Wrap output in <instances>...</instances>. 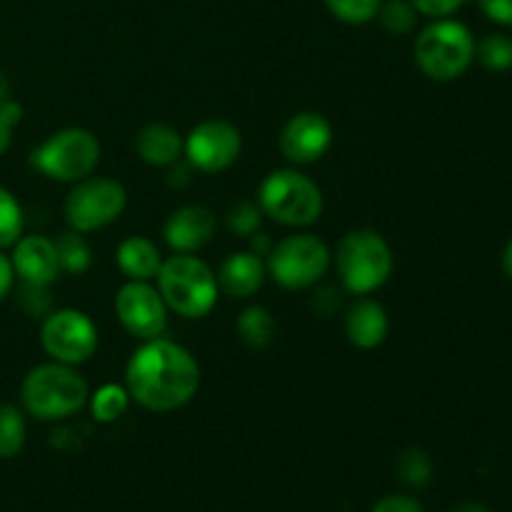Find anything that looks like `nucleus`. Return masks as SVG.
<instances>
[{
	"label": "nucleus",
	"mask_w": 512,
	"mask_h": 512,
	"mask_svg": "<svg viewBox=\"0 0 512 512\" xmlns=\"http://www.w3.org/2000/svg\"><path fill=\"white\" fill-rule=\"evenodd\" d=\"M345 335L350 345L360 350H375L385 343L390 330L388 313L383 305L368 295H358L353 305L345 310Z\"/></svg>",
	"instance_id": "nucleus-17"
},
{
	"label": "nucleus",
	"mask_w": 512,
	"mask_h": 512,
	"mask_svg": "<svg viewBox=\"0 0 512 512\" xmlns=\"http://www.w3.org/2000/svg\"><path fill=\"white\" fill-rule=\"evenodd\" d=\"M8 100H10V80H8V75L0 70V105L8 103Z\"/></svg>",
	"instance_id": "nucleus-39"
},
{
	"label": "nucleus",
	"mask_w": 512,
	"mask_h": 512,
	"mask_svg": "<svg viewBox=\"0 0 512 512\" xmlns=\"http://www.w3.org/2000/svg\"><path fill=\"white\" fill-rule=\"evenodd\" d=\"M478 5L493 23L512 28V0H478Z\"/></svg>",
	"instance_id": "nucleus-34"
},
{
	"label": "nucleus",
	"mask_w": 512,
	"mask_h": 512,
	"mask_svg": "<svg viewBox=\"0 0 512 512\" xmlns=\"http://www.w3.org/2000/svg\"><path fill=\"white\" fill-rule=\"evenodd\" d=\"M155 285L170 313L185 320H203L215 308L220 295L210 265L190 253H175L163 260Z\"/></svg>",
	"instance_id": "nucleus-3"
},
{
	"label": "nucleus",
	"mask_w": 512,
	"mask_h": 512,
	"mask_svg": "<svg viewBox=\"0 0 512 512\" xmlns=\"http://www.w3.org/2000/svg\"><path fill=\"white\" fill-rule=\"evenodd\" d=\"M15 283V268L10 255H5V250H0V300L13 290Z\"/></svg>",
	"instance_id": "nucleus-36"
},
{
	"label": "nucleus",
	"mask_w": 512,
	"mask_h": 512,
	"mask_svg": "<svg viewBox=\"0 0 512 512\" xmlns=\"http://www.w3.org/2000/svg\"><path fill=\"white\" fill-rule=\"evenodd\" d=\"M375 18L380 20L385 33L390 35H408L418 25V10L410 0H383Z\"/></svg>",
	"instance_id": "nucleus-25"
},
{
	"label": "nucleus",
	"mask_w": 512,
	"mask_h": 512,
	"mask_svg": "<svg viewBox=\"0 0 512 512\" xmlns=\"http://www.w3.org/2000/svg\"><path fill=\"white\" fill-rule=\"evenodd\" d=\"M28 428H25L23 410L15 405H0V460H10L20 455Z\"/></svg>",
	"instance_id": "nucleus-23"
},
{
	"label": "nucleus",
	"mask_w": 512,
	"mask_h": 512,
	"mask_svg": "<svg viewBox=\"0 0 512 512\" xmlns=\"http://www.w3.org/2000/svg\"><path fill=\"white\" fill-rule=\"evenodd\" d=\"M500 263H503V273L512 280V238L508 240V245L503 248V260H500Z\"/></svg>",
	"instance_id": "nucleus-38"
},
{
	"label": "nucleus",
	"mask_w": 512,
	"mask_h": 512,
	"mask_svg": "<svg viewBox=\"0 0 512 512\" xmlns=\"http://www.w3.org/2000/svg\"><path fill=\"white\" fill-rule=\"evenodd\" d=\"M90 388L73 365L43 363L30 370L20 385V403L28 415L45 423L65 420L88 405Z\"/></svg>",
	"instance_id": "nucleus-2"
},
{
	"label": "nucleus",
	"mask_w": 512,
	"mask_h": 512,
	"mask_svg": "<svg viewBox=\"0 0 512 512\" xmlns=\"http://www.w3.org/2000/svg\"><path fill=\"white\" fill-rule=\"evenodd\" d=\"M475 60V38L460 20L438 18L415 38V65L435 83L458 80Z\"/></svg>",
	"instance_id": "nucleus-5"
},
{
	"label": "nucleus",
	"mask_w": 512,
	"mask_h": 512,
	"mask_svg": "<svg viewBox=\"0 0 512 512\" xmlns=\"http://www.w3.org/2000/svg\"><path fill=\"white\" fill-rule=\"evenodd\" d=\"M398 475L408 488H425L433 480V460L420 448L403 450L398 458Z\"/></svg>",
	"instance_id": "nucleus-27"
},
{
	"label": "nucleus",
	"mask_w": 512,
	"mask_h": 512,
	"mask_svg": "<svg viewBox=\"0 0 512 512\" xmlns=\"http://www.w3.org/2000/svg\"><path fill=\"white\" fill-rule=\"evenodd\" d=\"M218 233V218L205 205H183L173 210L170 218L165 220V243L170 245L173 253H190L195 255L203 250Z\"/></svg>",
	"instance_id": "nucleus-14"
},
{
	"label": "nucleus",
	"mask_w": 512,
	"mask_h": 512,
	"mask_svg": "<svg viewBox=\"0 0 512 512\" xmlns=\"http://www.w3.org/2000/svg\"><path fill=\"white\" fill-rule=\"evenodd\" d=\"M135 153L153 168H170L185 158V138L165 123H148L135 133Z\"/></svg>",
	"instance_id": "nucleus-18"
},
{
	"label": "nucleus",
	"mask_w": 512,
	"mask_h": 512,
	"mask_svg": "<svg viewBox=\"0 0 512 512\" xmlns=\"http://www.w3.org/2000/svg\"><path fill=\"white\" fill-rule=\"evenodd\" d=\"M190 173H193V168L188 165V160H180V163L170 165V168H168L165 183H168L170 188L180 190V188H185V185L190 183Z\"/></svg>",
	"instance_id": "nucleus-35"
},
{
	"label": "nucleus",
	"mask_w": 512,
	"mask_h": 512,
	"mask_svg": "<svg viewBox=\"0 0 512 512\" xmlns=\"http://www.w3.org/2000/svg\"><path fill=\"white\" fill-rule=\"evenodd\" d=\"M383 0H325L330 13L348 25H365L375 20Z\"/></svg>",
	"instance_id": "nucleus-29"
},
{
	"label": "nucleus",
	"mask_w": 512,
	"mask_h": 512,
	"mask_svg": "<svg viewBox=\"0 0 512 512\" xmlns=\"http://www.w3.org/2000/svg\"><path fill=\"white\" fill-rule=\"evenodd\" d=\"M23 225V208L15 195L0 185V250L13 248L18 243V238L23 235Z\"/></svg>",
	"instance_id": "nucleus-26"
},
{
	"label": "nucleus",
	"mask_w": 512,
	"mask_h": 512,
	"mask_svg": "<svg viewBox=\"0 0 512 512\" xmlns=\"http://www.w3.org/2000/svg\"><path fill=\"white\" fill-rule=\"evenodd\" d=\"M475 60L493 73H505L512 68V38L505 33L485 35L475 43Z\"/></svg>",
	"instance_id": "nucleus-24"
},
{
	"label": "nucleus",
	"mask_w": 512,
	"mask_h": 512,
	"mask_svg": "<svg viewBox=\"0 0 512 512\" xmlns=\"http://www.w3.org/2000/svg\"><path fill=\"white\" fill-rule=\"evenodd\" d=\"M250 253H255V255H260V258H268V253L270 250H273V240L268 238V235L265 233H255V235H250Z\"/></svg>",
	"instance_id": "nucleus-37"
},
{
	"label": "nucleus",
	"mask_w": 512,
	"mask_h": 512,
	"mask_svg": "<svg viewBox=\"0 0 512 512\" xmlns=\"http://www.w3.org/2000/svg\"><path fill=\"white\" fill-rule=\"evenodd\" d=\"M90 413H93L95 423H115L125 410L130 408V395L125 385H100L93 395L88 398Z\"/></svg>",
	"instance_id": "nucleus-22"
},
{
	"label": "nucleus",
	"mask_w": 512,
	"mask_h": 512,
	"mask_svg": "<svg viewBox=\"0 0 512 512\" xmlns=\"http://www.w3.org/2000/svg\"><path fill=\"white\" fill-rule=\"evenodd\" d=\"M395 255L378 230H350L335 248V270L350 295H373L390 280Z\"/></svg>",
	"instance_id": "nucleus-4"
},
{
	"label": "nucleus",
	"mask_w": 512,
	"mask_h": 512,
	"mask_svg": "<svg viewBox=\"0 0 512 512\" xmlns=\"http://www.w3.org/2000/svg\"><path fill=\"white\" fill-rule=\"evenodd\" d=\"M410 3L418 10V15H428V18L438 20L455 15L468 0H410Z\"/></svg>",
	"instance_id": "nucleus-31"
},
{
	"label": "nucleus",
	"mask_w": 512,
	"mask_h": 512,
	"mask_svg": "<svg viewBox=\"0 0 512 512\" xmlns=\"http://www.w3.org/2000/svg\"><path fill=\"white\" fill-rule=\"evenodd\" d=\"M260 225H263V210H260L258 203H250V200H238L225 213V228L238 235V238H250V235L258 233Z\"/></svg>",
	"instance_id": "nucleus-28"
},
{
	"label": "nucleus",
	"mask_w": 512,
	"mask_h": 512,
	"mask_svg": "<svg viewBox=\"0 0 512 512\" xmlns=\"http://www.w3.org/2000/svg\"><path fill=\"white\" fill-rule=\"evenodd\" d=\"M370 512H425V510L415 498L398 493V495H385V498H380Z\"/></svg>",
	"instance_id": "nucleus-33"
},
{
	"label": "nucleus",
	"mask_w": 512,
	"mask_h": 512,
	"mask_svg": "<svg viewBox=\"0 0 512 512\" xmlns=\"http://www.w3.org/2000/svg\"><path fill=\"white\" fill-rule=\"evenodd\" d=\"M168 305L158 285L145 280H128L115 295V315L120 325L138 340L163 338L168 328Z\"/></svg>",
	"instance_id": "nucleus-12"
},
{
	"label": "nucleus",
	"mask_w": 512,
	"mask_h": 512,
	"mask_svg": "<svg viewBox=\"0 0 512 512\" xmlns=\"http://www.w3.org/2000/svg\"><path fill=\"white\" fill-rule=\"evenodd\" d=\"M10 260H13L15 278H20V283L50 288L60 275L55 243L45 235H20L18 243L13 245Z\"/></svg>",
	"instance_id": "nucleus-15"
},
{
	"label": "nucleus",
	"mask_w": 512,
	"mask_h": 512,
	"mask_svg": "<svg viewBox=\"0 0 512 512\" xmlns=\"http://www.w3.org/2000/svg\"><path fill=\"white\" fill-rule=\"evenodd\" d=\"M333 265L328 243L313 233H295L273 243L265 258L268 275L285 290H308L325 278Z\"/></svg>",
	"instance_id": "nucleus-7"
},
{
	"label": "nucleus",
	"mask_w": 512,
	"mask_h": 512,
	"mask_svg": "<svg viewBox=\"0 0 512 512\" xmlns=\"http://www.w3.org/2000/svg\"><path fill=\"white\" fill-rule=\"evenodd\" d=\"M128 205V190L113 178H88L73 183V190L65 198V223L78 233H95L108 228L123 215Z\"/></svg>",
	"instance_id": "nucleus-9"
},
{
	"label": "nucleus",
	"mask_w": 512,
	"mask_h": 512,
	"mask_svg": "<svg viewBox=\"0 0 512 512\" xmlns=\"http://www.w3.org/2000/svg\"><path fill=\"white\" fill-rule=\"evenodd\" d=\"M115 263H118L120 273L128 280H145L153 283L158 278L160 268H163V255H160L158 245L145 235H133L125 238L115 250Z\"/></svg>",
	"instance_id": "nucleus-19"
},
{
	"label": "nucleus",
	"mask_w": 512,
	"mask_h": 512,
	"mask_svg": "<svg viewBox=\"0 0 512 512\" xmlns=\"http://www.w3.org/2000/svg\"><path fill=\"white\" fill-rule=\"evenodd\" d=\"M40 345L50 360L78 368L98 350V328L83 310H53L40 328Z\"/></svg>",
	"instance_id": "nucleus-10"
},
{
	"label": "nucleus",
	"mask_w": 512,
	"mask_h": 512,
	"mask_svg": "<svg viewBox=\"0 0 512 512\" xmlns=\"http://www.w3.org/2000/svg\"><path fill=\"white\" fill-rule=\"evenodd\" d=\"M240 150H243V135L228 120H203L185 135V160L190 168L205 175L228 170L240 158Z\"/></svg>",
	"instance_id": "nucleus-11"
},
{
	"label": "nucleus",
	"mask_w": 512,
	"mask_h": 512,
	"mask_svg": "<svg viewBox=\"0 0 512 512\" xmlns=\"http://www.w3.org/2000/svg\"><path fill=\"white\" fill-rule=\"evenodd\" d=\"M20 120H23V105L15 103L13 98L0 105V155L13 143V130L18 128Z\"/></svg>",
	"instance_id": "nucleus-30"
},
{
	"label": "nucleus",
	"mask_w": 512,
	"mask_h": 512,
	"mask_svg": "<svg viewBox=\"0 0 512 512\" xmlns=\"http://www.w3.org/2000/svg\"><path fill=\"white\" fill-rule=\"evenodd\" d=\"M235 328H238L240 340H243L245 345L260 350V348H268V345L273 343L278 325H275L273 315H270L268 308L250 305V308H245L243 313H240Z\"/></svg>",
	"instance_id": "nucleus-21"
},
{
	"label": "nucleus",
	"mask_w": 512,
	"mask_h": 512,
	"mask_svg": "<svg viewBox=\"0 0 512 512\" xmlns=\"http://www.w3.org/2000/svg\"><path fill=\"white\" fill-rule=\"evenodd\" d=\"M23 308L28 310L30 315H48L53 313L50 310V295L45 285H28L23 283Z\"/></svg>",
	"instance_id": "nucleus-32"
},
{
	"label": "nucleus",
	"mask_w": 512,
	"mask_h": 512,
	"mask_svg": "<svg viewBox=\"0 0 512 512\" xmlns=\"http://www.w3.org/2000/svg\"><path fill=\"white\" fill-rule=\"evenodd\" d=\"M125 390L143 410L173 413L198 395L200 365L173 340H145L125 365Z\"/></svg>",
	"instance_id": "nucleus-1"
},
{
	"label": "nucleus",
	"mask_w": 512,
	"mask_h": 512,
	"mask_svg": "<svg viewBox=\"0 0 512 512\" xmlns=\"http://www.w3.org/2000/svg\"><path fill=\"white\" fill-rule=\"evenodd\" d=\"M53 243L55 253H58L60 273L83 275L85 270L90 268V263H93V250H90V243L85 240V233L68 228L65 233H60Z\"/></svg>",
	"instance_id": "nucleus-20"
},
{
	"label": "nucleus",
	"mask_w": 512,
	"mask_h": 512,
	"mask_svg": "<svg viewBox=\"0 0 512 512\" xmlns=\"http://www.w3.org/2000/svg\"><path fill=\"white\" fill-rule=\"evenodd\" d=\"M258 205L263 215L285 228H308L323 215V190L295 168L273 170L260 183Z\"/></svg>",
	"instance_id": "nucleus-6"
},
{
	"label": "nucleus",
	"mask_w": 512,
	"mask_h": 512,
	"mask_svg": "<svg viewBox=\"0 0 512 512\" xmlns=\"http://www.w3.org/2000/svg\"><path fill=\"white\" fill-rule=\"evenodd\" d=\"M265 278H268V268L260 255L250 253V250H240V253H230L228 258L220 263L218 288L220 293L230 295L235 300L253 298L260 288H263Z\"/></svg>",
	"instance_id": "nucleus-16"
},
{
	"label": "nucleus",
	"mask_w": 512,
	"mask_h": 512,
	"mask_svg": "<svg viewBox=\"0 0 512 512\" xmlns=\"http://www.w3.org/2000/svg\"><path fill=\"white\" fill-rule=\"evenodd\" d=\"M333 145V125L325 115L303 110L283 125L278 148L290 165H310L323 158Z\"/></svg>",
	"instance_id": "nucleus-13"
},
{
	"label": "nucleus",
	"mask_w": 512,
	"mask_h": 512,
	"mask_svg": "<svg viewBox=\"0 0 512 512\" xmlns=\"http://www.w3.org/2000/svg\"><path fill=\"white\" fill-rule=\"evenodd\" d=\"M450 512H490V510L480 503H460V505H455Z\"/></svg>",
	"instance_id": "nucleus-40"
},
{
	"label": "nucleus",
	"mask_w": 512,
	"mask_h": 512,
	"mask_svg": "<svg viewBox=\"0 0 512 512\" xmlns=\"http://www.w3.org/2000/svg\"><path fill=\"white\" fill-rule=\"evenodd\" d=\"M30 163L55 183H78L98 168L100 140L85 128H63L33 150Z\"/></svg>",
	"instance_id": "nucleus-8"
}]
</instances>
